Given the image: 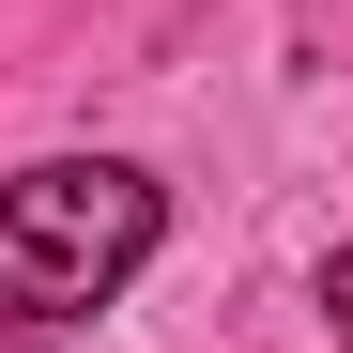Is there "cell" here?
I'll return each mask as SVG.
<instances>
[{"instance_id":"cell-2","label":"cell","mask_w":353,"mask_h":353,"mask_svg":"<svg viewBox=\"0 0 353 353\" xmlns=\"http://www.w3.org/2000/svg\"><path fill=\"white\" fill-rule=\"evenodd\" d=\"M323 323H338V338H353V246H338V261H323Z\"/></svg>"},{"instance_id":"cell-1","label":"cell","mask_w":353,"mask_h":353,"mask_svg":"<svg viewBox=\"0 0 353 353\" xmlns=\"http://www.w3.org/2000/svg\"><path fill=\"white\" fill-rule=\"evenodd\" d=\"M154 230H169V200H154V169H123V154L16 169V185H0V307H16V323L108 307V292L154 261Z\"/></svg>"}]
</instances>
